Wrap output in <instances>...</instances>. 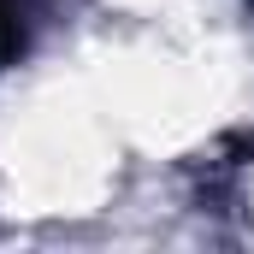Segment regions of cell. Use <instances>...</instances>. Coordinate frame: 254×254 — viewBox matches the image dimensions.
Segmentation results:
<instances>
[{
  "instance_id": "cell-1",
  "label": "cell",
  "mask_w": 254,
  "mask_h": 254,
  "mask_svg": "<svg viewBox=\"0 0 254 254\" xmlns=\"http://www.w3.org/2000/svg\"><path fill=\"white\" fill-rule=\"evenodd\" d=\"M24 42H30V6L24 0H0V71L24 54Z\"/></svg>"
}]
</instances>
